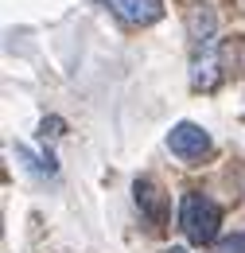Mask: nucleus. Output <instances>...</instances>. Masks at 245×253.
<instances>
[{"label":"nucleus","mask_w":245,"mask_h":253,"mask_svg":"<svg viewBox=\"0 0 245 253\" xmlns=\"http://www.w3.org/2000/svg\"><path fill=\"white\" fill-rule=\"evenodd\" d=\"M218 222H222V211H218L214 199H206V195H183V203H179V226H183V234L195 246H210L214 242Z\"/></svg>","instance_id":"f257e3e1"},{"label":"nucleus","mask_w":245,"mask_h":253,"mask_svg":"<svg viewBox=\"0 0 245 253\" xmlns=\"http://www.w3.org/2000/svg\"><path fill=\"white\" fill-rule=\"evenodd\" d=\"M222 78H226V74H222V59L206 47V51L195 59V66H191V86L203 90V94H210V90L222 86Z\"/></svg>","instance_id":"39448f33"},{"label":"nucleus","mask_w":245,"mask_h":253,"mask_svg":"<svg viewBox=\"0 0 245 253\" xmlns=\"http://www.w3.org/2000/svg\"><path fill=\"white\" fill-rule=\"evenodd\" d=\"M113 8V16L132 24V28H148L163 16V0H105Z\"/></svg>","instance_id":"7ed1b4c3"},{"label":"nucleus","mask_w":245,"mask_h":253,"mask_svg":"<svg viewBox=\"0 0 245 253\" xmlns=\"http://www.w3.org/2000/svg\"><path fill=\"white\" fill-rule=\"evenodd\" d=\"M163 253H187V250H183V246H167Z\"/></svg>","instance_id":"6e6552de"},{"label":"nucleus","mask_w":245,"mask_h":253,"mask_svg":"<svg viewBox=\"0 0 245 253\" xmlns=\"http://www.w3.org/2000/svg\"><path fill=\"white\" fill-rule=\"evenodd\" d=\"M187 35H191V43L195 47H210L218 39V12L210 4H191L187 8Z\"/></svg>","instance_id":"20e7f679"},{"label":"nucleus","mask_w":245,"mask_h":253,"mask_svg":"<svg viewBox=\"0 0 245 253\" xmlns=\"http://www.w3.org/2000/svg\"><path fill=\"white\" fill-rule=\"evenodd\" d=\"M214 253H245V234H230V238H222Z\"/></svg>","instance_id":"0eeeda50"},{"label":"nucleus","mask_w":245,"mask_h":253,"mask_svg":"<svg viewBox=\"0 0 245 253\" xmlns=\"http://www.w3.org/2000/svg\"><path fill=\"white\" fill-rule=\"evenodd\" d=\"M132 199H136L140 214H144L148 222H160V218H163V199H160V191H156L152 179H136V183H132Z\"/></svg>","instance_id":"423d86ee"},{"label":"nucleus","mask_w":245,"mask_h":253,"mask_svg":"<svg viewBox=\"0 0 245 253\" xmlns=\"http://www.w3.org/2000/svg\"><path fill=\"white\" fill-rule=\"evenodd\" d=\"M167 148H171V156H179V160H203L210 152V132L203 125H195V121H179L167 132Z\"/></svg>","instance_id":"f03ea898"}]
</instances>
